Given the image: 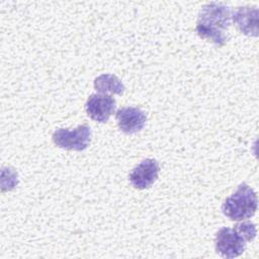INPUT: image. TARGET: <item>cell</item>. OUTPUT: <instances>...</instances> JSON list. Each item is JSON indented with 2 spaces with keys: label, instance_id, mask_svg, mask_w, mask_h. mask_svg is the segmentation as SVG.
<instances>
[{
  "label": "cell",
  "instance_id": "obj_4",
  "mask_svg": "<svg viewBox=\"0 0 259 259\" xmlns=\"http://www.w3.org/2000/svg\"><path fill=\"white\" fill-rule=\"evenodd\" d=\"M91 130L87 124H81L74 130L59 128L53 134L54 144L70 151H84L91 141Z\"/></svg>",
  "mask_w": 259,
  "mask_h": 259
},
{
  "label": "cell",
  "instance_id": "obj_1",
  "mask_svg": "<svg viewBox=\"0 0 259 259\" xmlns=\"http://www.w3.org/2000/svg\"><path fill=\"white\" fill-rule=\"evenodd\" d=\"M232 14L229 7L222 3L210 2L202 6L196 22V32L201 38L222 47L228 40L225 33L231 24Z\"/></svg>",
  "mask_w": 259,
  "mask_h": 259
},
{
  "label": "cell",
  "instance_id": "obj_9",
  "mask_svg": "<svg viewBox=\"0 0 259 259\" xmlns=\"http://www.w3.org/2000/svg\"><path fill=\"white\" fill-rule=\"evenodd\" d=\"M94 88L100 94H121L124 91V85L112 74H102L94 80Z\"/></svg>",
  "mask_w": 259,
  "mask_h": 259
},
{
  "label": "cell",
  "instance_id": "obj_7",
  "mask_svg": "<svg viewBox=\"0 0 259 259\" xmlns=\"http://www.w3.org/2000/svg\"><path fill=\"white\" fill-rule=\"evenodd\" d=\"M118 127L124 134H135L144 128L147 120L146 113L139 107H122L116 111Z\"/></svg>",
  "mask_w": 259,
  "mask_h": 259
},
{
  "label": "cell",
  "instance_id": "obj_5",
  "mask_svg": "<svg viewBox=\"0 0 259 259\" xmlns=\"http://www.w3.org/2000/svg\"><path fill=\"white\" fill-rule=\"evenodd\" d=\"M115 100L107 94H91L85 108L88 116L97 122H106L115 110Z\"/></svg>",
  "mask_w": 259,
  "mask_h": 259
},
{
  "label": "cell",
  "instance_id": "obj_6",
  "mask_svg": "<svg viewBox=\"0 0 259 259\" xmlns=\"http://www.w3.org/2000/svg\"><path fill=\"white\" fill-rule=\"evenodd\" d=\"M159 164L154 159L143 160L130 173V182L137 189L149 188L158 178Z\"/></svg>",
  "mask_w": 259,
  "mask_h": 259
},
{
  "label": "cell",
  "instance_id": "obj_8",
  "mask_svg": "<svg viewBox=\"0 0 259 259\" xmlns=\"http://www.w3.org/2000/svg\"><path fill=\"white\" fill-rule=\"evenodd\" d=\"M232 18L240 31L246 35H258V9L256 7H238Z\"/></svg>",
  "mask_w": 259,
  "mask_h": 259
},
{
  "label": "cell",
  "instance_id": "obj_2",
  "mask_svg": "<svg viewBox=\"0 0 259 259\" xmlns=\"http://www.w3.org/2000/svg\"><path fill=\"white\" fill-rule=\"evenodd\" d=\"M256 234V226L251 222L237 224L233 229L222 228L215 236V250L225 258L238 257L245 251L247 242L255 239Z\"/></svg>",
  "mask_w": 259,
  "mask_h": 259
},
{
  "label": "cell",
  "instance_id": "obj_3",
  "mask_svg": "<svg viewBox=\"0 0 259 259\" xmlns=\"http://www.w3.org/2000/svg\"><path fill=\"white\" fill-rule=\"evenodd\" d=\"M257 205L255 191L248 184L242 183L231 196L226 198L222 210L232 221H244L255 214Z\"/></svg>",
  "mask_w": 259,
  "mask_h": 259
}]
</instances>
